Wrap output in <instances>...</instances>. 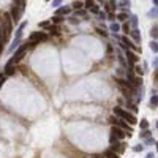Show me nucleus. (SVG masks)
Returning <instances> with one entry per match:
<instances>
[{"mask_svg": "<svg viewBox=\"0 0 158 158\" xmlns=\"http://www.w3.org/2000/svg\"><path fill=\"white\" fill-rule=\"evenodd\" d=\"M114 116H116V117H120V119L125 120V122L130 123V125H134V123H136L134 114L128 112V111H125V109H122V108H114Z\"/></svg>", "mask_w": 158, "mask_h": 158, "instance_id": "nucleus-1", "label": "nucleus"}, {"mask_svg": "<svg viewBox=\"0 0 158 158\" xmlns=\"http://www.w3.org/2000/svg\"><path fill=\"white\" fill-rule=\"evenodd\" d=\"M0 25H2V29L5 32V38L8 41V38H10V35H11V30H13V19H11L10 13H5L2 16V24Z\"/></svg>", "mask_w": 158, "mask_h": 158, "instance_id": "nucleus-2", "label": "nucleus"}, {"mask_svg": "<svg viewBox=\"0 0 158 158\" xmlns=\"http://www.w3.org/2000/svg\"><path fill=\"white\" fill-rule=\"evenodd\" d=\"M109 120H111V123H112L114 127H119V128L125 130V131H128V134L131 133V127H130L128 123H125V120H122L120 117H112V119H109Z\"/></svg>", "mask_w": 158, "mask_h": 158, "instance_id": "nucleus-3", "label": "nucleus"}, {"mask_svg": "<svg viewBox=\"0 0 158 158\" xmlns=\"http://www.w3.org/2000/svg\"><path fill=\"white\" fill-rule=\"evenodd\" d=\"M111 133H112V136H111V139H123L128 133L125 131V130H122V128H119V127H112V130H111ZM130 136V134H128Z\"/></svg>", "mask_w": 158, "mask_h": 158, "instance_id": "nucleus-4", "label": "nucleus"}, {"mask_svg": "<svg viewBox=\"0 0 158 158\" xmlns=\"http://www.w3.org/2000/svg\"><path fill=\"white\" fill-rule=\"evenodd\" d=\"M48 36H46L43 32H35V33H32V36H30V43H36V41H44Z\"/></svg>", "mask_w": 158, "mask_h": 158, "instance_id": "nucleus-5", "label": "nucleus"}, {"mask_svg": "<svg viewBox=\"0 0 158 158\" xmlns=\"http://www.w3.org/2000/svg\"><path fill=\"white\" fill-rule=\"evenodd\" d=\"M21 10H19V6H13V10H11V19L14 21V22H17V21H19V17H21Z\"/></svg>", "mask_w": 158, "mask_h": 158, "instance_id": "nucleus-6", "label": "nucleus"}, {"mask_svg": "<svg viewBox=\"0 0 158 158\" xmlns=\"http://www.w3.org/2000/svg\"><path fill=\"white\" fill-rule=\"evenodd\" d=\"M25 49H27V46H22V48L19 49V51H17L16 52V55H14V57H13V60L10 62V63H14V62H19L22 57H24V52H25Z\"/></svg>", "mask_w": 158, "mask_h": 158, "instance_id": "nucleus-7", "label": "nucleus"}, {"mask_svg": "<svg viewBox=\"0 0 158 158\" xmlns=\"http://www.w3.org/2000/svg\"><path fill=\"white\" fill-rule=\"evenodd\" d=\"M103 156H105V158H120V155H119L117 152H114V150H106Z\"/></svg>", "mask_w": 158, "mask_h": 158, "instance_id": "nucleus-8", "label": "nucleus"}, {"mask_svg": "<svg viewBox=\"0 0 158 158\" xmlns=\"http://www.w3.org/2000/svg\"><path fill=\"white\" fill-rule=\"evenodd\" d=\"M14 5L19 6V10L22 11L24 10V5H25V0H14Z\"/></svg>", "mask_w": 158, "mask_h": 158, "instance_id": "nucleus-9", "label": "nucleus"}, {"mask_svg": "<svg viewBox=\"0 0 158 158\" xmlns=\"http://www.w3.org/2000/svg\"><path fill=\"white\" fill-rule=\"evenodd\" d=\"M128 59H130V62H131V63H136L138 62V55L133 54V52H128Z\"/></svg>", "mask_w": 158, "mask_h": 158, "instance_id": "nucleus-10", "label": "nucleus"}, {"mask_svg": "<svg viewBox=\"0 0 158 158\" xmlns=\"http://www.w3.org/2000/svg\"><path fill=\"white\" fill-rule=\"evenodd\" d=\"M82 6H84V3H82V2H79V0H76V2H73V8H74V10H81Z\"/></svg>", "mask_w": 158, "mask_h": 158, "instance_id": "nucleus-11", "label": "nucleus"}, {"mask_svg": "<svg viewBox=\"0 0 158 158\" xmlns=\"http://www.w3.org/2000/svg\"><path fill=\"white\" fill-rule=\"evenodd\" d=\"M67 13H70V6H65L59 10V14H67Z\"/></svg>", "mask_w": 158, "mask_h": 158, "instance_id": "nucleus-12", "label": "nucleus"}, {"mask_svg": "<svg viewBox=\"0 0 158 158\" xmlns=\"http://www.w3.org/2000/svg\"><path fill=\"white\" fill-rule=\"evenodd\" d=\"M51 21H52L54 24H60V22H62L63 19H62V17H60V16H54V17H52V19H51Z\"/></svg>", "mask_w": 158, "mask_h": 158, "instance_id": "nucleus-13", "label": "nucleus"}, {"mask_svg": "<svg viewBox=\"0 0 158 158\" xmlns=\"http://www.w3.org/2000/svg\"><path fill=\"white\" fill-rule=\"evenodd\" d=\"M49 32L54 33V35H59V29H57L55 25H51V27H49Z\"/></svg>", "mask_w": 158, "mask_h": 158, "instance_id": "nucleus-14", "label": "nucleus"}, {"mask_svg": "<svg viewBox=\"0 0 158 158\" xmlns=\"http://www.w3.org/2000/svg\"><path fill=\"white\" fill-rule=\"evenodd\" d=\"M94 5H95V2H94V0H87V2L84 3V6H86V8H92Z\"/></svg>", "mask_w": 158, "mask_h": 158, "instance_id": "nucleus-15", "label": "nucleus"}, {"mask_svg": "<svg viewBox=\"0 0 158 158\" xmlns=\"http://www.w3.org/2000/svg\"><path fill=\"white\" fill-rule=\"evenodd\" d=\"M89 10H90L92 13H100V8H98V5H94L92 8H89Z\"/></svg>", "mask_w": 158, "mask_h": 158, "instance_id": "nucleus-16", "label": "nucleus"}, {"mask_svg": "<svg viewBox=\"0 0 158 158\" xmlns=\"http://www.w3.org/2000/svg\"><path fill=\"white\" fill-rule=\"evenodd\" d=\"M123 32H125V33H130V25H128V24L123 25Z\"/></svg>", "mask_w": 158, "mask_h": 158, "instance_id": "nucleus-17", "label": "nucleus"}, {"mask_svg": "<svg viewBox=\"0 0 158 158\" xmlns=\"http://www.w3.org/2000/svg\"><path fill=\"white\" fill-rule=\"evenodd\" d=\"M150 33H152V36H153V38H156V25H155L153 29H152V32H150Z\"/></svg>", "mask_w": 158, "mask_h": 158, "instance_id": "nucleus-18", "label": "nucleus"}, {"mask_svg": "<svg viewBox=\"0 0 158 158\" xmlns=\"http://www.w3.org/2000/svg\"><path fill=\"white\" fill-rule=\"evenodd\" d=\"M97 32H98L100 35H103V36H106V32H105L103 29H97Z\"/></svg>", "mask_w": 158, "mask_h": 158, "instance_id": "nucleus-19", "label": "nucleus"}, {"mask_svg": "<svg viewBox=\"0 0 158 158\" xmlns=\"http://www.w3.org/2000/svg\"><path fill=\"white\" fill-rule=\"evenodd\" d=\"M119 19H122V21H123V19H127V14H123V13H122V14H119Z\"/></svg>", "mask_w": 158, "mask_h": 158, "instance_id": "nucleus-20", "label": "nucleus"}, {"mask_svg": "<svg viewBox=\"0 0 158 158\" xmlns=\"http://www.w3.org/2000/svg\"><path fill=\"white\" fill-rule=\"evenodd\" d=\"M60 2H62V0H54V2H52V5H54V6H57Z\"/></svg>", "mask_w": 158, "mask_h": 158, "instance_id": "nucleus-21", "label": "nucleus"}, {"mask_svg": "<svg viewBox=\"0 0 158 158\" xmlns=\"http://www.w3.org/2000/svg\"><path fill=\"white\" fill-rule=\"evenodd\" d=\"M40 27H49V22H41Z\"/></svg>", "mask_w": 158, "mask_h": 158, "instance_id": "nucleus-22", "label": "nucleus"}, {"mask_svg": "<svg viewBox=\"0 0 158 158\" xmlns=\"http://www.w3.org/2000/svg\"><path fill=\"white\" fill-rule=\"evenodd\" d=\"M111 29H112V30H114V32H117V30H119V25H116V24H114V25H112V27H111Z\"/></svg>", "mask_w": 158, "mask_h": 158, "instance_id": "nucleus-23", "label": "nucleus"}, {"mask_svg": "<svg viewBox=\"0 0 158 158\" xmlns=\"http://www.w3.org/2000/svg\"><path fill=\"white\" fill-rule=\"evenodd\" d=\"M150 48H152L153 51H156V43H152V44H150Z\"/></svg>", "mask_w": 158, "mask_h": 158, "instance_id": "nucleus-24", "label": "nucleus"}, {"mask_svg": "<svg viewBox=\"0 0 158 158\" xmlns=\"http://www.w3.org/2000/svg\"><path fill=\"white\" fill-rule=\"evenodd\" d=\"M3 82H5V76H0V86H2Z\"/></svg>", "mask_w": 158, "mask_h": 158, "instance_id": "nucleus-25", "label": "nucleus"}, {"mask_svg": "<svg viewBox=\"0 0 158 158\" xmlns=\"http://www.w3.org/2000/svg\"><path fill=\"white\" fill-rule=\"evenodd\" d=\"M94 158H105V156H103V155H95Z\"/></svg>", "mask_w": 158, "mask_h": 158, "instance_id": "nucleus-26", "label": "nucleus"}, {"mask_svg": "<svg viewBox=\"0 0 158 158\" xmlns=\"http://www.w3.org/2000/svg\"><path fill=\"white\" fill-rule=\"evenodd\" d=\"M153 3H155V5H156V0H153Z\"/></svg>", "mask_w": 158, "mask_h": 158, "instance_id": "nucleus-27", "label": "nucleus"}, {"mask_svg": "<svg viewBox=\"0 0 158 158\" xmlns=\"http://www.w3.org/2000/svg\"><path fill=\"white\" fill-rule=\"evenodd\" d=\"M46 2H49V0H46Z\"/></svg>", "mask_w": 158, "mask_h": 158, "instance_id": "nucleus-28", "label": "nucleus"}]
</instances>
